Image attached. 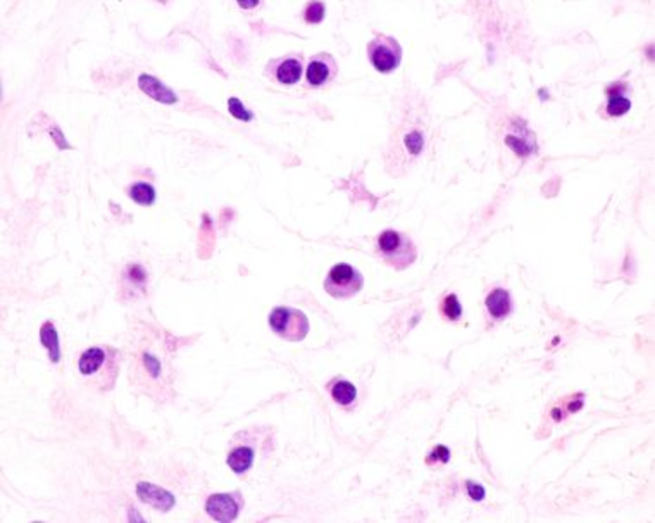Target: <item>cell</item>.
Segmentation results:
<instances>
[{
  "instance_id": "cell-1",
  "label": "cell",
  "mask_w": 655,
  "mask_h": 523,
  "mask_svg": "<svg viewBox=\"0 0 655 523\" xmlns=\"http://www.w3.org/2000/svg\"><path fill=\"white\" fill-rule=\"evenodd\" d=\"M376 252L388 266L397 271L407 270L417 259V248L412 238L397 230L381 231L376 241Z\"/></svg>"
},
{
  "instance_id": "cell-2",
  "label": "cell",
  "mask_w": 655,
  "mask_h": 523,
  "mask_svg": "<svg viewBox=\"0 0 655 523\" xmlns=\"http://www.w3.org/2000/svg\"><path fill=\"white\" fill-rule=\"evenodd\" d=\"M269 327L283 341L301 342L309 331V320L301 309L280 306L269 315Z\"/></svg>"
},
{
  "instance_id": "cell-3",
  "label": "cell",
  "mask_w": 655,
  "mask_h": 523,
  "mask_svg": "<svg viewBox=\"0 0 655 523\" xmlns=\"http://www.w3.org/2000/svg\"><path fill=\"white\" fill-rule=\"evenodd\" d=\"M364 285V276L347 263H338L329 270L324 278V290L335 299H350L357 296Z\"/></svg>"
},
{
  "instance_id": "cell-4",
  "label": "cell",
  "mask_w": 655,
  "mask_h": 523,
  "mask_svg": "<svg viewBox=\"0 0 655 523\" xmlns=\"http://www.w3.org/2000/svg\"><path fill=\"white\" fill-rule=\"evenodd\" d=\"M368 57L376 71L391 73L401 66L402 47L394 36L376 33L371 42L368 43Z\"/></svg>"
},
{
  "instance_id": "cell-5",
  "label": "cell",
  "mask_w": 655,
  "mask_h": 523,
  "mask_svg": "<svg viewBox=\"0 0 655 523\" xmlns=\"http://www.w3.org/2000/svg\"><path fill=\"white\" fill-rule=\"evenodd\" d=\"M303 69H305L303 68V55L288 54L271 59V61L266 64L264 75L276 83L295 85L301 82Z\"/></svg>"
},
{
  "instance_id": "cell-6",
  "label": "cell",
  "mask_w": 655,
  "mask_h": 523,
  "mask_svg": "<svg viewBox=\"0 0 655 523\" xmlns=\"http://www.w3.org/2000/svg\"><path fill=\"white\" fill-rule=\"evenodd\" d=\"M336 76H338V62L331 54L319 52L309 59V64L305 68V80L309 87H326Z\"/></svg>"
},
{
  "instance_id": "cell-7",
  "label": "cell",
  "mask_w": 655,
  "mask_h": 523,
  "mask_svg": "<svg viewBox=\"0 0 655 523\" xmlns=\"http://www.w3.org/2000/svg\"><path fill=\"white\" fill-rule=\"evenodd\" d=\"M206 511L217 522H233L238 517V503L231 494H213L207 499Z\"/></svg>"
},
{
  "instance_id": "cell-8",
  "label": "cell",
  "mask_w": 655,
  "mask_h": 523,
  "mask_svg": "<svg viewBox=\"0 0 655 523\" xmlns=\"http://www.w3.org/2000/svg\"><path fill=\"white\" fill-rule=\"evenodd\" d=\"M136 494L143 503L150 504L152 508L159 511H169L175 506V497L171 492L164 491V489L157 487V485L147 484V482H140L136 485Z\"/></svg>"
},
{
  "instance_id": "cell-9",
  "label": "cell",
  "mask_w": 655,
  "mask_h": 523,
  "mask_svg": "<svg viewBox=\"0 0 655 523\" xmlns=\"http://www.w3.org/2000/svg\"><path fill=\"white\" fill-rule=\"evenodd\" d=\"M138 85H140V88H142L143 94H147L149 97L155 99V101L164 102V104H175V102L178 101L175 92H173L171 88L166 87L164 83L159 82L157 78H154V76L142 75L138 78Z\"/></svg>"
},
{
  "instance_id": "cell-10",
  "label": "cell",
  "mask_w": 655,
  "mask_h": 523,
  "mask_svg": "<svg viewBox=\"0 0 655 523\" xmlns=\"http://www.w3.org/2000/svg\"><path fill=\"white\" fill-rule=\"evenodd\" d=\"M107 352L106 349L102 348H90L80 356V361H78V370H80L81 375L85 377H90V375L97 373L101 370V366L103 363H107Z\"/></svg>"
},
{
  "instance_id": "cell-11",
  "label": "cell",
  "mask_w": 655,
  "mask_h": 523,
  "mask_svg": "<svg viewBox=\"0 0 655 523\" xmlns=\"http://www.w3.org/2000/svg\"><path fill=\"white\" fill-rule=\"evenodd\" d=\"M487 309L494 318H497V320L505 318V316L510 313V309H512L509 292L504 289L494 290V292L487 297Z\"/></svg>"
},
{
  "instance_id": "cell-12",
  "label": "cell",
  "mask_w": 655,
  "mask_h": 523,
  "mask_svg": "<svg viewBox=\"0 0 655 523\" xmlns=\"http://www.w3.org/2000/svg\"><path fill=\"white\" fill-rule=\"evenodd\" d=\"M329 392H331L335 403L342 404V406H350V404L355 403V397H357L355 385L350 384L349 380H343V378H336L331 387H329Z\"/></svg>"
},
{
  "instance_id": "cell-13",
  "label": "cell",
  "mask_w": 655,
  "mask_h": 523,
  "mask_svg": "<svg viewBox=\"0 0 655 523\" xmlns=\"http://www.w3.org/2000/svg\"><path fill=\"white\" fill-rule=\"evenodd\" d=\"M228 466L235 473L242 475L247 470H250L254 463V451L250 447H236L228 454Z\"/></svg>"
},
{
  "instance_id": "cell-14",
  "label": "cell",
  "mask_w": 655,
  "mask_h": 523,
  "mask_svg": "<svg viewBox=\"0 0 655 523\" xmlns=\"http://www.w3.org/2000/svg\"><path fill=\"white\" fill-rule=\"evenodd\" d=\"M631 109V101L626 97L624 92H621L617 88V92L614 90V87L609 88V102H607V113L610 116H623L626 114L628 110Z\"/></svg>"
},
{
  "instance_id": "cell-15",
  "label": "cell",
  "mask_w": 655,
  "mask_h": 523,
  "mask_svg": "<svg viewBox=\"0 0 655 523\" xmlns=\"http://www.w3.org/2000/svg\"><path fill=\"white\" fill-rule=\"evenodd\" d=\"M128 195L131 201H135L140 206H152L155 202V190L149 183H135V185L129 187Z\"/></svg>"
},
{
  "instance_id": "cell-16",
  "label": "cell",
  "mask_w": 655,
  "mask_h": 523,
  "mask_svg": "<svg viewBox=\"0 0 655 523\" xmlns=\"http://www.w3.org/2000/svg\"><path fill=\"white\" fill-rule=\"evenodd\" d=\"M40 341L42 344L49 349V356L52 363H57L59 361V341H57V331H55L54 325L50 322H47L45 325L42 327V331H40Z\"/></svg>"
},
{
  "instance_id": "cell-17",
  "label": "cell",
  "mask_w": 655,
  "mask_h": 523,
  "mask_svg": "<svg viewBox=\"0 0 655 523\" xmlns=\"http://www.w3.org/2000/svg\"><path fill=\"white\" fill-rule=\"evenodd\" d=\"M324 10H326V7L323 2H309L303 9V20L309 24L321 23L324 20Z\"/></svg>"
},
{
  "instance_id": "cell-18",
  "label": "cell",
  "mask_w": 655,
  "mask_h": 523,
  "mask_svg": "<svg viewBox=\"0 0 655 523\" xmlns=\"http://www.w3.org/2000/svg\"><path fill=\"white\" fill-rule=\"evenodd\" d=\"M442 313L449 320H457L462 315V306L454 294L445 297V301L442 303Z\"/></svg>"
},
{
  "instance_id": "cell-19",
  "label": "cell",
  "mask_w": 655,
  "mask_h": 523,
  "mask_svg": "<svg viewBox=\"0 0 655 523\" xmlns=\"http://www.w3.org/2000/svg\"><path fill=\"white\" fill-rule=\"evenodd\" d=\"M228 108H229V113H231L235 117H238V120H242V121H252L254 120V114L250 113V110L242 104V101H240V99H236V97L229 99Z\"/></svg>"
},
{
  "instance_id": "cell-20",
  "label": "cell",
  "mask_w": 655,
  "mask_h": 523,
  "mask_svg": "<svg viewBox=\"0 0 655 523\" xmlns=\"http://www.w3.org/2000/svg\"><path fill=\"white\" fill-rule=\"evenodd\" d=\"M468 492L475 501H481L484 497V489L476 482H468Z\"/></svg>"
}]
</instances>
